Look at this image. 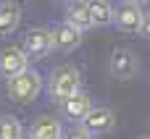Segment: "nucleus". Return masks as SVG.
Returning a JSON list of instances; mask_svg holds the SVG:
<instances>
[{
    "mask_svg": "<svg viewBox=\"0 0 150 139\" xmlns=\"http://www.w3.org/2000/svg\"><path fill=\"white\" fill-rule=\"evenodd\" d=\"M82 89V74L76 66L71 63H63V66H55L47 76V95L61 105L63 100H69L71 95H76Z\"/></svg>",
    "mask_w": 150,
    "mask_h": 139,
    "instance_id": "f257e3e1",
    "label": "nucleus"
},
{
    "mask_svg": "<svg viewBox=\"0 0 150 139\" xmlns=\"http://www.w3.org/2000/svg\"><path fill=\"white\" fill-rule=\"evenodd\" d=\"M5 92H8V100L18 102V105H29L40 97L42 92V74L34 71V68H26L24 74L8 79L5 84Z\"/></svg>",
    "mask_w": 150,
    "mask_h": 139,
    "instance_id": "f03ea898",
    "label": "nucleus"
},
{
    "mask_svg": "<svg viewBox=\"0 0 150 139\" xmlns=\"http://www.w3.org/2000/svg\"><path fill=\"white\" fill-rule=\"evenodd\" d=\"M142 16H145L142 3H137V0H121L119 5H113V21L111 24L119 32L137 34L140 26H142Z\"/></svg>",
    "mask_w": 150,
    "mask_h": 139,
    "instance_id": "7ed1b4c3",
    "label": "nucleus"
},
{
    "mask_svg": "<svg viewBox=\"0 0 150 139\" xmlns=\"http://www.w3.org/2000/svg\"><path fill=\"white\" fill-rule=\"evenodd\" d=\"M24 55L29 60H42L47 58L55 47H53V29L47 26H32L26 34H24V45H21Z\"/></svg>",
    "mask_w": 150,
    "mask_h": 139,
    "instance_id": "20e7f679",
    "label": "nucleus"
},
{
    "mask_svg": "<svg viewBox=\"0 0 150 139\" xmlns=\"http://www.w3.org/2000/svg\"><path fill=\"white\" fill-rule=\"evenodd\" d=\"M29 68V58L24 55V50L18 45H8L0 50V76L3 79H13L18 74H24Z\"/></svg>",
    "mask_w": 150,
    "mask_h": 139,
    "instance_id": "39448f33",
    "label": "nucleus"
},
{
    "mask_svg": "<svg viewBox=\"0 0 150 139\" xmlns=\"http://www.w3.org/2000/svg\"><path fill=\"white\" fill-rule=\"evenodd\" d=\"M137 68H140V63H137V55H134L132 50H127V47L113 50V55H111V60H108V71H111L113 79L127 81V79H132V76L137 74Z\"/></svg>",
    "mask_w": 150,
    "mask_h": 139,
    "instance_id": "423d86ee",
    "label": "nucleus"
},
{
    "mask_svg": "<svg viewBox=\"0 0 150 139\" xmlns=\"http://www.w3.org/2000/svg\"><path fill=\"white\" fill-rule=\"evenodd\" d=\"M79 126H84L90 134H105L116 126V113L105 105H92V110L84 116V121Z\"/></svg>",
    "mask_w": 150,
    "mask_h": 139,
    "instance_id": "0eeeda50",
    "label": "nucleus"
},
{
    "mask_svg": "<svg viewBox=\"0 0 150 139\" xmlns=\"http://www.w3.org/2000/svg\"><path fill=\"white\" fill-rule=\"evenodd\" d=\"M63 24L79 29L82 34L87 29H92V18H90V5L84 0H71L63 5Z\"/></svg>",
    "mask_w": 150,
    "mask_h": 139,
    "instance_id": "6e6552de",
    "label": "nucleus"
},
{
    "mask_svg": "<svg viewBox=\"0 0 150 139\" xmlns=\"http://www.w3.org/2000/svg\"><path fill=\"white\" fill-rule=\"evenodd\" d=\"M92 110V97L87 95V92H76V95H71L69 100H63L61 102V113H63V118H69V121H74V124H82L84 121V116Z\"/></svg>",
    "mask_w": 150,
    "mask_h": 139,
    "instance_id": "1a4fd4ad",
    "label": "nucleus"
},
{
    "mask_svg": "<svg viewBox=\"0 0 150 139\" xmlns=\"http://www.w3.org/2000/svg\"><path fill=\"white\" fill-rule=\"evenodd\" d=\"M82 39H84V34H82L79 29L63 24V21L53 29V47H58L61 53H71V50H76V47L82 45Z\"/></svg>",
    "mask_w": 150,
    "mask_h": 139,
    "instance_id": "9d476101",
    "label": "nucleus"
},
{
    "mask_svg": "<svg viewBox=\"0 0 150 139\" xmlns=\"http://www.w3.org/2000/svg\"><path fill=\"white\" fill-rule=\"evenodd\" d=\"M61 137H63V126L53 116H40L29 129V139H61Z\"/></svg>",
    "mask_w": 150,
    "mask_h": 139,
    "instance_id": "9b49d317",
    "label": "nucleus"
},
{
    "mask_svg": "<svg viewBox=\"0 0 150 139\" xmlns=\"http://www.w3.org/2000/svg\"><path fill=\"white\" fill-rule=\"evenodd\" d=\"M18 24H21V5L11 3V0L0 3V37L13 34L18 29Z\"/></svg>",
    "mask_w": 150,
    "mask_h": 139,
    "instance_id": "f8f14e48",
    "label": "nucleus"
},
{
    "mask_svg": "<svg viewBox=\"0 0 150 139\" xmlns=\"http://www.w3.org/2000/svg\"><path fill=\"white\" fill-rule=\"evenodd\" d=\"M90 5V18H92V26H108L113 21V5L108 0H92L87 3Z\"/></svg>",
    "mask_w": 150,
    "mask_h": 139,
    "instance_id": "ddd939ff",
    "label": "nucleus"
},
{
    "mask_svg": "<svg viewBox=\"0 0 150 139\" xmlns=\"http://www.w3.org/2000/svg\"><path fill=\"white\" fill-rule=\"evenodd\" d=\"M0 139H24V126L16 116H0Z\"/></svg>",
    "mask_w": 150,
    "mask_h": 139,
    "instance_id": "4468645a",
    "label": "nucleus"
},
{
    "mask_svg": "<svg viewBox=\"0 0 150 139\" xmlns=\"http://www.w3.org/2000/svg\"><path fill=\"white\" fill-rule=\"evenodd\" d=\"M61 139H92V134L84 129V126H79V124H74L69 131H63V137Z\"/></svg>",
    "mask_w": 150,
    "mask_h": 139,
    "instance_id": "2eb2a0df",
    "label": "nucleus"
},
{
    "mask_svg": "<svg viewBox=\"0 0 150 139\" xmlns=\"http://www.w3.org/2000/svg\"><path fill=\"white\" fill-rule=\"evenodd\" d=\"M140 34H142V37H145V39L150 42V13H145V16H142V26H140Z\"/></svg>",
    "mask_w": 150,
    "mask_h": 139,
    "instance_id": "dca6fc26",
    "label": "nucleus"
},
{
    "mask_svg": "<svg viewBox=\"0 0 150 139\" xmlns=\"http://www.w3.org/2000/svg\"><path fill=\"white\" fill-rule=\"evenodd\" d=\"M140 139H150V137H140Z\"/></svg>",
    "mask_w": 150,
    "mask_h": 139,
    "instance_id": "f3484780",
    "label": "nucleus"
}]
</instances>
